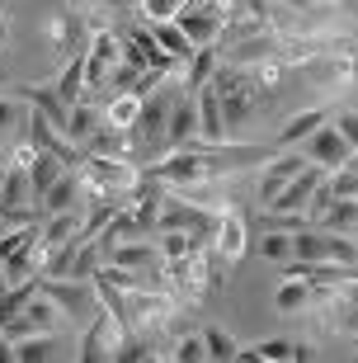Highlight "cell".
Returning <instances> with one entry per match:
<instances>
[{"label": "cell", "instance_id": "1", "mask_svg": "<svg viewBox=\"0 0 358 363\" xmlns=\"http://www.w3.org/2000/svg\"><path fill=\"white\" fill-rule=\"evenodd\" d=\"M213 85H217V99H222V118L226 128L231 123H245L254 108V76L250 67H236V62H226V67L213 71Z\"/></svg>", "mask_w": 358, "mask_h": 363}, {"label": "cell", "instance_id": "2", "mask_svg": "<svg viewBox=\"0 0 358 363\" xmlns=\"http://www.w3.org/2000/svg\"><path fill=\"white\" fill-rule=\"evenodd\" d=\"M80 175H85V199H108V194H133L137 189V170L118 156H85L80 161Z\"/></svg>", "mask_w": 358, "mask_h": 363}, {"label": "cell", "instance_id": "3", "mask_svg": "<svg viewBox=\"0 0 358 363\" xmlns=\"http://www.w3.org/2000/svg\"><path fill=\"white\" fill-rule=\"evenodd\" d=\"M38 293L52 297V307L62 311L67 321H85V316H94V302H99L94 279H43V274H38Z\"/></svg>", "mask_w": 358, "mask_h": 363}, {"label": "cell", "instance_id": "4", "mask_svg": "<svg viewBox=\"0 0 358 363\" xmlns=\"http://www.w3.org/2000/svg\"><path fill=\"white\" fill-rule=\"evenodd\" d=\"M160 279H165V288H170L179 302H198V297L208 293V283H213L208 255L194 250V255H184V259H165V264H160Z\"/></svg>", "mask_w": 358, "mask_h": 363}, {"label": "cell", "instance_id": "5", "mask_svg": "<svg viewBox=\"0 0 358 363\" xmlns=\"http://www.w3.org/2000/svg\"><path fill=\"white\" fill-rule=\"evenodd\" d=\"M179 311V297L160 293V288H133L128 293V325L133 330H160Z\"/></svg>", "mask_w": 358, "mask_h": 363}, {"label": "cell", "instance_id": "6", "mask_svg": "<svg viewBox=\"0 0 358 363\" xmlns=\"http://www.w3.org/2000/svg\"><path fill=\"white\" fill-rule=\"evenodd\" d=\"M123 335H128V325H123L108 307H104V311H94L90 330H85V340H80V363H104V359H118Z\"/></svg>", "mask_w": 358, "mask_h": 363}, {"label": "cell", "instance_id": "7", "mask_svg": "<svg viewBox=\"0 0 358 363\" xmlns=\"http://www.w3.org/2000/svg\"><path fill=\"white\" fill-rule=\"evenodd\" d=\"M57 325V307H52V297H43V293H33L24 302V307L14 311L10 321L0 325V340L5 345H14V340H28V335H47Z\"/></svg>", "mask_w": 358, "mask_h": 363}, {"label": "cell", "instance_id": "8", "mask_svg": "<svg viewBox=\"0 0 358 363\" xmlns=\"http://www.w3.org/2000/svg\"><path fill=\"white\" fill-rule=\"evenodd\" d=\"M302 76L311 85H325V90H345L354 81V57H349V48H330V52L302 62Z\"/></svg>", "mask_w": 358, "mask_h": 363}, {"label": "cell", "instance_id": "9", "mask_svg": "<svg viewBox=\"0 0 358 363\" xmlns=\"http://www.w3.org/2000/svg\"><path fill=\"white\" fill-rule=\"evenodd\" d=\"M306 142H311V156H306V161H316L320 170H340V165L354 161V147H349L345 133H340V128H330V123H320Z\"/></svg>", "mask_w": 358, "mask_h": 363}, {"label": "cell", "instance_id": "10", "mask_svg": "<svg viewBox=\"0 0 358 363\" xmlns=\"http://www.w3.org/2000/svg\"><path fill=\"white\" fill-rule=\"evenodd\" d=\"M269 28V5L264 0H245L240 10H231V19L222 24V43H245V38H259Z\"/></svg>", "mask_w": 358, "mask_h": 363}, {"label": "cell", "instance_id": "11", "mask_svg": "<svg viewBox=\"0 0 358 363\" xmlns=\"http://www.w3.org/2000/svg\"><path fill=\"white\" fill-rule=\"evenodd\" d=\"M194 104H198V137L208 147L226 142V118H222V99H217V85L208 81L198 94H194Z\"/></svg>", "mask_w": 358, "mask_h": 363}, {"label": "cell", "instance_id": "12", "mask_svg": "<svg viewBox=\"0 0 358 363\" xmlns=\"http://www.w3.org/2000/svg\"><path fill=\"white\" fill-rule=\"evenodd\" d=\"M85 38H90V28L80 24V14H52L47 19V43H52V52L71 57L85 48Z\"/></svg>", "mask_w": 358, "mask_h": 363}, {"label": "cell", "instance_id": "13", "mask_svg": "<svg viewBox=\"0 0 358 363\" xmlns=\"http://www.w3.org/2000/svg\"><path fill=\"white\" fill-rule=\"evenodd\" d=\"M198 137V104H194V94H179L170 104V123H165V142L170 147H184Z\"/></svg>", "mask_w": 358, "mask_h": 363}, {"label": "cell", "instance_id": "14", "mask_svg": "<svg viewBox=\"0 0 358 363\" xmlns=\"http://www.w3.org/2000/svg\"><path fill=\"white\" fill-rule=\"evenodd\" d=\"M217 255H222V264H236L240 255H245V222H240L236 208H226L222 222H217Z\"/></svg>", "mask_w": 358, "mask_h": 363}, {"label": "cell", "instance_id": "15", "mask_svg": "<svg viewBox=\"0 0 358 363\" xmlns=\"http://www.w3.org/2000/svg\"><path fill=\"white\" fill-rule=\"evenodd\" d=\"M80 151H85V156H118V161H128V151H133V128H113V123H104Z\"/></svg>", "mask_w": 358, "mask_h": 363}, {"label": "cell", "instance_id": "16", "mask_svg": "<svg viewBox=\"0 0 358 363\" xmlns=\"http://www.w3.org/2000/svg\"><path fill=\"white\" fill-rule=\"evenodd\" d=\"M104 259L128 264V269H151V274H160V250H156V245H146V241H118V245H108Z\"/></svg>", "mask_w": 358, "mask_h": 363}, {"label": "cell", "instance_id": "17", "mask_svg": "<svg viewBox=\"0 0 358 363\" xmlns=\"http://www.w3.org/2000/svg\"><path fill=\"white\" fill-rule=\"evenodd\" d=\"M151 38L160 43V48H165V52L174 57V62H179V67H189V57L198 52V43L189 38L184 28L174 24V19H160V24H151Z\"/></svg>", "mask_w": 358, "mask_h": 363}, {"label": "cell", "instance_id": "18", "mask_svg": "<svg viewBox=\"0 0 358 363\" xmlns=\"http://www.w3.org/2000/svg\"><path fill=\"white\" fill-rule=\"evenodd\" d=\"M80 194H85V175H80L76 165H71V170H62V175H57V184L47 189V194H43V208H47V213L76 208V199H80Z\"/></svg>", "mask_w": 358, "mask_h": 363}, {"label": "cell", "instance_id": "19", "mask_svg": "<svg viewBox=\"0 0 358 363\" xmlns=\"http://www.w3.org/2000/svg\"><path fill=\"white\" fill-rule=\"evenodd\" d=\"M165 123H170V104L146 94V99H142V113H137V123H133V133L142 137V142H160V137H165Z\"/></svg>", "mask_w": 358, "mask_h": 363}, {"label": "cell", "instance_id": "20", "mask_svg": "<svg viewBox=\"0 0 358 363\" xmlns=\"http://www.w3.org/2000/svg\"><path fill=\"white\" fill-rule=\"evenodd\" d=\"M306 170V161L302 156H297V151H288V156H279V161H269V170H264V184H259V199H274V194H279L283 184H288L292 175H302Z\"/></svg>", "mask_w": 358, "mask_h": 363}, {"label": "cell", "instance_id": "21", "mask_svg": "<svg viewBox=\"0 0 358 363\" xmlns=\"http://www.w3.org/2000/svg\"><path fill=\"white\" fill-rule=\"evenodd\" d=\"M174 24L184 28V33L198 43V48H203V43H217V33H222V24H217V14H213V10H184L179 19H174Z\"/></svg>", "mask_w": 358, "mask_h": 363}, {"label": "cell", "instance_id": "22", "mask_svg": "<svg viewBox=\"0 0 358 363\" xmlns=\"http://www.w3.org/2000/svg\"><path fill=\"white\" fill-rule=\"evenodd\" d=\"M240 359H259V363H283V359H311L306 345H292V340H264L254 350H240Z\"/></svg>", "mask_w": 358, "mask_h": 363}, {"label": "cell", "instance_id": "23", "mask_svg": "<svg viewBox=\"0 0 358 363\" xmlns=\"http://www.w3.org/2000/svg\"><path fill=\"white\" fill-rule=\"evenodd\" d=\"M316 227H330V231H345V236H354V231H358V199H335L330 208L316 217Z\"/></svg>", "mask_w": 358, "mask_h": 363}, {"label": "cell", "instance_id": "24", "mask_svg": "<svg viewBox=\"0 0 358 363\" xmlns=\"http://www.w3.org/2000/svg\"><path fill=\"white\" fill-rule=\"evenodd\" d=\"M94 133H99V108L76 99V104H71V118H67V137L76 142V147H85Z\"/></svg>", "mask_w": 358, "mask_h": 363}, {"label": "cell", "instance_id": "25", "mask_svg": "<svg viewBox=\"0 0 358 363\" xmlns=\"http://www.w3.org/2000/svg\"><path fill=\"white\" fill-rule=\"evenodd\" d=\"M52 85H57V94H62L67 104H76L80 94H85V48H80V52H71L67 71H62V76H57Z\"/></svg>", "mask_w": 358, "mask_h": 363}, {"label": "cell", "instance_id": "26", "mask_svg": "<svg viewBox=\"0 0 358 363\" xmlns=\"http://www.w3.org/2000/svg\"><path fill=\"white\" fill-rule=\"evenodd\" d=\"M325 123V108H306V113H292L288 123H283V133H279V147H297L302 137H311Z\"/></svg>", "mask_w": 358, "mask_h": 363}, {"label": "cell", "instance_id": "27", "mask_svg": "<svg viewBox=\"0 0 358 363\" xmlns=\"http://www.w3.org/2000/svg\"><path fill=\"white\" fill-rule=\"evenodd\" d=\"M213 71H217V43H203L198 52L189 57V94H198L213 81Z\"/></svg>", "mask_w": 358, "mask_h": 363}, {"label": "cell", "instance_id": "28", "mask_svg": "<svg viewBox=\"0 0 358 363\" xmlns=\"http://www.w3.org/2000/svg\"><path fill=\"white\" fill-rule=\"evenodd\" d=\"M62 170H67V165L57 161V156L38 151V156H33V165H28V179H33V199H43V194L57 184V175H62Z\"/></svg>", "mask_w": 358, "mask_h": 363}, {"label": "cell", "instance_id": "29", "mask_svg": "<svg viewBox=\"0 0 358 363\" xmlns=\"http://www.w3.org/2000/svg\"><path fill=\"white\" fill-rule=\"evenodd\" d=\"M194 250H203V241L194 236V231H184V227L160 231V255L165 259H184V255H194Z\"/></svg>", "mask_w": 358, "mask_h": 363}, {"label": "cell", "instance_id": "30", "mask_svg": "<svg viewBox=\"0 0 358 363\" xmlns=\"http://www.w3.org/2000/svg\"><path fill=\"white\" fill-rule=\"evenodd\" d=\"M137 113H142V99H137L133 90H123L118 99H108L104 123H113V128H133V123H137Z\"/></svg>", "mask_w": 358, "mask_h": 363}, {"label": "cell", "instance_id": "31", "mask_svg": "<svg viewBox=\"0 0 358 363\" xmlns=\"http://www.w3.org/2000/svg\"><path fill=\"white\" fill-rule=\"evenodd\" d=\"M47 354H52V330H47V335L14 340V345H10V359H19V363H43Z\"/></svg>", "mask_w": 358, "mask_h": 363}, {"label": "cell", "instance_id": "32", "mask_svg": "<svg viewBox=\"0 0 358 363\" xmlns=\"http://www.w3.org/2000/svg\"><path fill=\"white\" fill-rule=\"evenodd\" d=\"M208 359H217V363H231V359H240V345L231 335H226V330H208Z\"/></svg>", "mask_w": 358, "mask_h": 363}, {"label": "cell", "instance_id": "33", "mask_svg": "<svg viewBox=\"0 0 358 363\" xmlns=\"http://www.w3.org/2000/svg\"><path fill=\"white\" fill-rule=\"evenodd\" d=\"M184 10H189V0H142V14L151 19V24H160V19H179Z\"/></svg>", "mask_w": 358, "mask_h": 363}, {"label": "cell", "instance_id": "34", "mask_svg": "<svg viewBox=\"0 0 358 363\" xmlns=\"http://www.w3.org/2000/svg\"><path fill=\"white\" fill-rule=\"evenodd\" d=\"M330 194H335V199H358V170H354V161L340 165V170H330Z\"/></svg>", "mask_w": 358, "mask_h": 363}, {"label": "cell", "instance_id": "35", "mask_svg": "<svg viewBox=\"0 0 358 363\" xmlns=\"http://www.w3.org/2000/svg\"><path fill=\"white\" fill-rule=\"evenodd\" d=\"M33 236H38V231H33V222H19V227H10L5 236H0V264H5V259H10L19 245H28Z\"/></svg>", "mask_w": 358, "mask_h": 363}, {"label": "cell", "instance_id": "36", "mask_svg": "<svg viewBox=\"0 0 358 363\" xmlns=\"http://www.w3.org/2000/svg\"><path fill=\"white\" fill-rule=\"evenodd\" d=\"M174 359H179V363H198V359H208V340H203V335H184L179 345H174Z\"/></svg>", "mask_w": 358, "mask_h": 363}, {"label": "cell", "instance_id": "37", "mask_svg": "<svg viewBox=\"0 0 358 363\" xmlns=\"http://www.w3.org/2000/svg\"><path fill=\"white\" fill-rule=\"evenodd\" d=\"M259 250H264L269 259H288V255H292V241H288V236H279V231H274V236H264V245H259Z\"/></svg>", "mask_w": 358, "mask_h": 363}, {"label": "cell", "instance_id": "38", "mask_svg": "<svg viewBox=\"0 0 358 363\" xmlns=\"http://www.w3.org/2000/svg\"><path fill=\"white\" fill-rule=\"evenodd\" d=\"M340 133H345V142L354 147V156H358V108H349V113H340V123H335Z\"/></svg>", "mask_w": 358, "mask_h": 363}, {"label": "cell", "instance_id": "39", "mask_svg": "<svg viewBox=\"0 0 358 363\" xmlns=\"http://www.w3.org/2000/svg\"><path fill=\"white\" fill-rule=\"evenodd\" d=\"M14 118H19V99H14V94H5V99H0V128H10Z\"/></svg>", "mask_w": 358, "mask_h": 363}, {"label": "cell", "instance_id": "40", "mask_svg": "<svg viewBox=\"0 0 358 363\" xmlns=\"http://www.w3.org/2000/svg\"><path fill=\"white\" fill-rule=\"evenodd\" d=\"M292 10H335V0H288Z\"/></svg>", "mask_w": 358, "mask_h": 363}, {"label": "cell", "instance_id": "41", "mask_svg": "<svg viewBox=\"0 0 358 363\" xmlns=\"http://www.w3.org/2000/svg\"><path fill=\"white\" fill-rule=\"evenodd\" d=\"M90 5H94V0H67V10H76V14H85Z\"/></svg>", "mask_w": 358, "mask_h": 363}, {"label": "cell", "instance_id": "42", "mask_svg": "<svg viewBox=\"0 0 358 363\" xmlns=\"http://www.w3.org/2000/svg\"><path fill=\"white\" fill-rule=\"evenodd\" d=\"M10 227H19V222H10V217L0 213V236H5V231H10Z\"/></svg>", "mask_w": 358, "mask_h": 363}, {"label": "cell", "instance_id": "43", "mask_svg": "<svg viewBox=\"0 0 358 363\" xmlns=\"http://www.w3.org/2000/svg\"><path fill=\"white\" fill-rule=\"evenodd\" d=\"M10 288H14V283H10V279H5V269H0V297L10 293Z\"/></svg>", "mask_w": 358, "mask_h": 363}, {"label": "cell", "instance_id": "44", "mask_svg": "<svg viewBox=\"0 0 358 363\" xmlns=\"http://www.w3.org/2000/svg\"><path fill=\"white\" fill-rule=\"evenodd\" d=\"M5 33H10V24H5V14H0V43H5Z\"/></svg>", "mask_w": 358, "mask_h": 363}, {"label": "cell", "instance_id": "45", "mask_svg": "<svg viewBox=\"0 0 358 363\" xmlns=\"http://www.w3.org/2000/svg\"><path fill=\"white\" fill-rule=\"evenodd\" d=\"M0 189H5V165H0Z\"/></svg>", "mask_w": 358, "mask_h": 363}, {"label": "cell", "instance_id": "46", "mask_svg": "<svg viewBox=\"0 0 358 363\" xmlns=\"http://www.w3.org/2000/svg\"><path fill=\"white\" fill-rule=\"evenodd\" d=\"M354 255H358V231H354Z\"/></svg>", "mask_w": 358, "mask_h": 363}]
</instances>
